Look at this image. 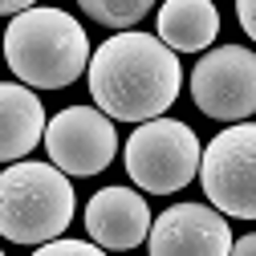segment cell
<instances>
[{
  "label": "cell",
  "mask_w": 256,
  "mask_h": 256,
  "mask_svg": "<svg viewBox=\"0 0 256 256\" xmlns=\"http://www.w3.org/2000/svg\"><path fill=\"white\" fill-rule=\"evenodd\" d=\"M183 70L175 49L150 33H114L90 57V94L94 106L114 122H150L163 118L179 98Z\"/></svg>",
  "instance_id": "obj_1"
},
{
  "label": "cell",
  "mask_w": 256,
  "mask_h": 256,
  "mask_svg": "<svg viewBox=\"0 0 256 256\" xmlns=\"http://www.w3.org/2000/svg\"><path fill=\"white\" fill-rule=\"evenodd\" d=\"M4 61L33 90H66L90 70V37L66 8H28L8 20Z\"/></svg>",
  "instance_id": "obj_2"
},
{
  "label": "cell",
  "mask_w": 256,
  "mask_h": 256,
  "mask_svg": "<svg viewBox=\"0 0 256 256\" xmlns=\"http://www.w3.org/2000/svg\"><path fill=\"white\" fill-rule=\"evenodd\" d=\"M74 183L53 163H12L0 171V236L12 244H49L74 220Z\"/></svg>",
  "instance_id": "obj_3"
},
{
  "label": "cell",
  "mask_w": 256,
  "mask_h": 256,
  "mask_svg": "<svg viewBox=\"0 0 256 256\" xmlns=\"http://www.w3.org/2000/svg\"><path fill=\"white\" fill-rule=\"evenodd\" d=\"M204 146L187 122L179 118H150L126 138V175L150 196L183 191L200 175Z\"/></svg>",
  "instance_id": "obj_4"
},
{
  "label": "cell",
  "mask_w": 256,
  "mask_h": 256,
  "mask_svg": "<svg viewBox=\"0 0 256 256\" xmlns=\"http://www.w3.org/2000/svg\"><path fill=\"white\" fill-rule=\"evenodd\" d=\"M200 183L216 212L256 220V122H236L204 146Z\"/></svg>",
  "instance_id": "obj_5"
},
{
  "label": "cell",
  "mask_w": 256,
  "mask_h": 256,
  "mask_svg": "<svg viewBox=\"0 0 256 256\" xmlns=\"http://www.w3.org/2000/svg\"><path fill=\"white\" fill-rule=\"evenodd\" d=\"M191 98L216 122H244L256 114V53L244 45H220L191 70Z\"/></svg>",
  "instance_id": "obj_6"
},
{
  "label": "cell",
  "mask_w": 256,
  "mask_h": 256,
  "mask_svg": "<svg viewBox=\"0 0 256 256\" xmlns=\"http://www.w3.org/2000/svg\"><path fill=\"white\" fill-rule=\"evenodd\" d=\"M45 150L49 163L66 175H98L114 163L118 150L114 118H106L98 106H66L45 126Z\"/></svg>",
  "instance_id": "obj_7"
},
{
  "label": "cell",
  "mask_w": 256,
  "mask_h": 256,
  "mask_svg": "<svg viewBox=\"0 0 256 256\" xmlns=\"http://www.w3.org/2000/svg\"><path fill=\"white\" fill-rule=\"evenodd\" d=\"M150 256H232V228L208 204H175L150 224Z\"/></svg>",
  "instance_id": "obj_8"
},
{
  "label": "cell",
  "mask_w": 256,
  "mask_h": 256,
  "mask_svg": "<svg viewBox=\"0 0 256 256\" xmlns=\"http://www.w3.org/2000/svg\"><path fill=\"white\" fill-rule=\"evenodd\" d=\"M86 232L106 252L138 248L150 236V208L130 187H102L86 204Z\"/></svg>",
  "instance_id": "obj_9"
},
{
  "label": "cell",
  "mask_w": 256,
  "mask_h": 256,
  "mask_svg": "<svg viewBox=\"0 0 256 256\" xmlns=\"http://www.w3.org/2000/svg\"><path fill=\"white\" fill-rule=\"evenodd\" d=\"M45 106L28 86L0 82V163H20L37 142H45Z\"/></svg>",
  "instance_id": "obj_10"
},
{
  "label": "cell",
  "mask_w": 256,
  "mask_h": 256,
  "mask_svg": "<svg viewBox=\"0 0 256 256\" xmlns=\"http://www.w3.org/2000/svg\"><path fill=\"white\" fill-rule=\"evenodd\" d=\"M220 33V12L212 0H167L158 8V41L175 53H200Z\"/></svg>",
  "instance_id": "obj_11"
},
{
  "label": "cell",
  "mask_w": 256,
  "mask_h": 256,
  "mask_svg": "<svg viewBox=\"0 0 256 256\" xmlns=\"http://www.w3.org/2000/svg\"><path fill=\"white\" fill-rule=\"evenodd\" d=\"M82 4V12L86 16H94L98 24H106V28H130V24H138L150 8H154V0H78Z\"/></svg>",
  "instance_id": "obj_12"
},
{
  "label": "cell",
  "mask_w": 256,
  "mask_h": 256,
  "mask_svg": "<svg viewBox=\"0 0 256 256\" xmlns=\"http://www.w3.org/2000/svg\"><path fill=\"white\" fill-rule=\"evenodd\" d=\"M33 256H106V248L86 244V240H49V244H41Z\"/></svg>",
  "instance_id": "obj_13"
},
{
  "label": "cell",
  "mask_w": 256,
  "mask_h": 256,
  "mask_svg": "<svg viewBox=\"0 0 256 256\" xmlns=\"http://www.w3.org/2000/svg\"><path fill=\"white\" fill-rule=\"evenodd\" d=\"M236 16H240V28L256 41V0H236Z\"/></svg>",
  "instance_id": "obj_14"
},
{
  "label": "cell",
  "mask_w": 256,
  "mask_h": 256,
  "mask_svg": "<svg viewBox=\"0 0 256 256\" xmlns=\"http://www.w3.org/2000/svg\"><path fill=\"white\" fill-rule=\"evenodd\" d=\"M37 4V0H0V16H20V12H28V8H33Z\"/></svg>",
  "instance_id": "obj_15"
},
{
  "label": "cell",
  "mask_w": 256,
  "mask_h": 256,
  "mask_svg": "<svg viewBox=\"0 0 256 256\" xmlns=\"http://www.w3.org/2000/svg\"><path fill=\"white\" fill-rule=\"evenodd\" d=\"M232 256H256V232H248V236H240V240L232 244Z\"/></svg>",
  "instance_id": "obj_16"
},
{
  "label": "cell",
  "mask_w": 256,
  "mask_h": 256,
  "mask_svg": "<svg viewBox=\"0 0 256 256\" xmlns=\"http://www.w3.org/2000/svg\"><path fill=\"white\" fill-rule=\"evenodd\" d=\"M0 256H4V252H0Z\"/></svg>",
  "instance_id": "obj_17"
}]
</instances>
